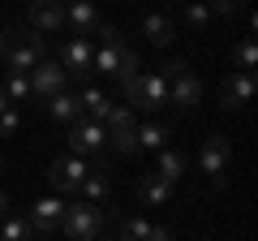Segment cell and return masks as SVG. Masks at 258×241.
Returning <instances> with one entry per match:
<instances>
[{
	"mask_svg": "<svg viewBox=\"0 0 258 241\" xmlns=\"http://www.w3.org/2000/svg\"><path fill=\"white\" fill-rule=\"evenodd\" d=\"M0 56H5V65L9 69H35L39 61L47 56V43L39 30H26V26H9L5 35H0Z\"/></svg>",
	"mask_w": 258,
	"mask_h": 241,
	"instance_id": "6da1fadb",
	"label": "cell"
},
{
	"mask_svg": "<svg viewBox=\"0 0 258 241\" xmlns=\"http://www.w3.org/2000/svg\"><path fill=\"white\" fill-rule=\"evenodd\" d=\"M95 69H99V74H108V78H116L120 86L138 74V56L120 43L116 26H99V52H95Z\"/></svg>",
	"mask_w": 258,
	"mask_h": 241,
	"instance_id": "7a4b0ae2",
	"label": "cell"
},
{
	"mask_svg": "<svg viewBox=\"0 0 258 241\" xmlns=\"http://www.w3.org/2000/svg\"><path fill=\"white\" fill-rule=\"evenodd\" d=\"M120 91L129 95V108L155 112V108H164V103H168V82H164V74H134Z\"/></svg>",
	"mask_w": 258,
	"mask_h": 241,
	"instance_id": "3957f363",
	"label": "cell"
},
{
	"mask_svg": "<svg viewBox=\"0 0 258 241\" xmlns=\"http://www.w3.org/2000/svg\"><path fill=\"white\" fill-rule=\"evenodd\" d=\"M60 224H64V232L74 241H95L103 232V207L99 203H69Z\"/></svg>",
	"mask_w": 258,
	"mask_h": 241,
	"instance_id": "277c9868",
	"label": "cell"
},
{
	"mask_svg": "<svg viewBox=\"0 0 258 241\" xmlns=\"http://www.w3.org/2000/svg\"><path fill=\"white\" fill-rule=\"evenodd\" d=\"M228 164H232V142L224 138V134H211V138L203 142V151H198V168L211 176L215 186H224V176H228Z\"/></svg>",
	"mask_w": 258,
	"mask_h": 241,
	"instance_id": "5b68a950",
	"label": "cell"
},
{
	"mask_svg": "<svg viewBox=\"0 0 258 241\" xmlns=\"http://www.w3.org/2000/svg\"><path fill=\"white\" fill-rule=\"evenodd\" d=\"M164 82H168V99H172L176 108H194V103L203 99V82H198V78H194L181 61L164 69Z\"/></svg>",
	"mask_w": 258,
	"mask_h": 241,
	"instance_id": "8992f818",
	"label": "cell"
},
{
	"mask_svg": "<svg viewBox=\"0 0 258 241\" xmlns=\"http://www.w3.org/2000/svg\"><path fill=\"white\" fill-rule=\"evenodd\" d=\"M108 142L120 151V155H138V125L129 116V108H116L112 103L108 112Z\"/></svg>",
	"mask_w": 258,
	"mask_h": 241,
	"instance_id": "52a82bcc",
	"label": "cell"
},
{
	"mask_svg": "<svg viewBox=\"0 0 258 241\" xmlns=\"http://www.w3.org/2000/svg\"><path fill=\"white\" fill-rule=\"evenodd\" d=\"M86 172H91V168L82 164V155H60L52 168H47V181H52L60 194H78L82 181H86Z\"/></svg>",
	"mask_w": 258,
	"mask_h": 241,
	"instance_id": "ba28073f",
	"label": "cell"
},
{
	"mask_svg": "<svg viewBox=\"0 0 258 241\" xmlns=\"http://www.w3.org/2000/svg\"><path fill=\"white\" fill-rule=\"evenodd\" d=\"M56 65H60L64 74H74V78H86V74L95 69V47L86 43L82 35H74L69 43L60 47V61H56Z\"/></svg>",
	"mask_w": 258,
	"mask_h": 241,
	"instance_id": "9c48e42d",
	"label": "cell"
},
{
	"mask_svg": "<svg viewBox=\"0 0 258 241\" xmlns=\"http://www.w3.org/2000/svg\"><path fill=\"white\" fill-rule=\"evenodd\" d=\"M64 69L56 65V61H39L35 69H30V95H39V99H52V95L64 91Z\"/></svg>",
	"mask_w": 258,
	"mask_h": 241,
	"instance_id": "30bf717a",
	"label": "cell"
},
{
	"mask_svg": "<svg viewBox=\"0 0 258 241\" xmlns=\"http://www.w3.org/2000/svg\"><path fill=\"white\" fill-rule=\"evenodd\" d=\"M249 95H254V74L249 69H232L228 78H224V91H220V99H224V108H245L249 103Z\"/></svg>",
	"mask_w": 258,
	"mask_h": 241,
	"instance_id": "8fae6325",
	"label": "cell"
},
{
	"mask_svg": "<svg viewBox=\"0 0 258 241\" xmlns=\"http://www.w3.org/2000/svg\"><path fill=\"white\" fill-rule=\"evenodd\" d=\"M69 142H74L78 155H99V151L108 147V130H103L99 120H78V125H74V138H69Z\"/></svg>",
	"mask_w": 258,
	"mask_h": 241,
	"instance_id": "7c38bea8",
	"label": "cell"
},
{
	"mask_svg": "<svg viewBox=\"0 0 258 241\" xmlns=\"http://www.w3.org/2000/svg\"><path fill=\"white\" fill-rule=\"evenodd\" d=\"M64 26V5L60 0H35L30 5V30L39 35H52V30Z\"/></svg>",
	"mask_w": 258,
	"mask_h": 241,
	"instance_id": "4fadbf2b",
	"label": "cell"
},
{
	"mask_svg": "<svg viewBox=\"0 0 258 241\" xmlns=\"http://www.w3.org/2000/svg\"><path fill=\"white\" fill-rule=\"evenodd\" d=\"M60 220H64V207H60V198H39L35 207H30V232H52V228H60Z\"/></svg>",
	"mask_w": 258,
	"mask_h": 241,
	"instance_id": "5bb4252c",
	"label": "cell"
},
{
	"mask_svg": "<svg viewBox=\"0 0 258 241\" xmlns=\"http://www.w3.org/2000/svg\"><path fill=\"white\" fill-rule=\"evenodd\" d=\"M64 26L74 30V35H86V30L99 26V13H95L91 0H74V5H64Z\"/></svg>",
	"mask_w": 258,
	"mask_h": 241,
	"instance_id": "9a60e30c",
	"label": "cell"
},
{
	"mask_svg": "<svg viewBox=\"0 0 258 241\" xmlns=\"http://www.w3.org/2000/svg\"><path fill=\"white\" fill-rule=\"evenodd\" d=\"M138 198H142V203H151V207H164L168 198H172V181H164L159 172H147L138 181Z\"/></svg>",
	"mask_w": 258,
	"mask_h": 241,
	"instance_id": "2e32d148",
	"label": "cell"
},
{
	"mask_svg": "<svg viewBox=\"0 0 258 241\" xmlns=\"http://www.w3.org/2000/svg\"><path fill=\"white\" fill-rule=\"evenodd\" d=\"M142 35H147L155 47H168L176 39V26H172V18H164V13H147V18H142Z\"/></svg>",
	"mask_w": 258,
	"mask_h": 241,
	"instance_id": "e0dca14e",
	"label": "cell"
},
{
	"mask_svg": "<svg viewBox=\"0 0 258 241\" xmlns=\"http://www.w3.org/2000/svg\"><path fill=\"white\" fill-rule=\"evenodd\" d=\"M78 108H82L86 120H99V125H103V120H108V112H112V99H108L103 91H95V86H86V91L78 95Z\"/></svg>",
	"mask_w": 258,
	"mask_h": 241,
	"instance_id": "ac0fdd59",
	"label": "cell"
},
{
	"mask_svg": "<svg viewBox=\"0 0 258 241\" xmlns=\"http://www.w3.org/2000/svg\"><path fill=\"white\" fill-rule=\"evenodd\" d=\"M47 112H52L56 120H64V125H78V120H82V108H78V95H52V99H47Z\"/></svg>",
	"mask_w": 258,
	"mask_h": 241,
	"instance_id": "d6986e66",
	"label": "cell"
},
{
	"mask_svg": "<svg viewBox=\"0 0 258 241\" xmlns=\"http://www.w3.org/2000/svg\"><path fill=\"white\" fill-rule=\"evenodd\" d=\"M185 168H189V159H185L181 151H172V147L159 151V168H155V172L164 176V181H172V186H176V181L185 176Z\"/></svg>",
	"mask_w": 258,
	"mask_h": 241,
	"instance_id": "ffe728a7",
	"label": "cell"
},
{
	"mask_svg": "<svg viewBox=\"0 0 258 241\" xmlns=\"http://www.w3.org/2000/svg\"><path fill=\"white\" fill-rule=\"evenodd\" d=\"M155 224L151 220H138V215H134V220H120V232H116V241H155Z\"/></svg>",
	"mask_w": 258,
	"mask_h": 241,
	"instance_id": "44dd1931",
	"label": "cell"
},
{
	"mask_svg": "<svg viewBox=\"0 0 258 241\" xmlns=\"http://www.w3.org/2000/svg\"><path fill=\"white\" fill-rule=\"evenodd\" d=\"M0 241H30V224L22 215H0Z\"/></svg>",
	"mask_w": 258,
	"mask_h": 241,
	"instance_id": "7402d4cb",
	"label": "cell"
},
{
	"mask_svg": "<svg viewBox=\"0 0 258 241\" xmlns=\"http://www.w3.org/2000/svg\"><path fill=\"white\" fill-rule=\"evenodd\" d=\"M168 147V125H142L138 130V151H164Z\"/></svg>",
	"mask_w": 258,
	"mask_h": 241,
	"instance_id": "603a6c76",
	"label": "cell"
},
{
	"mask_svg": "<svg viewBox=\"0 0 258 241\" xmlns=\"http://www.w3.org/2000/svg\"><path fill=\"white\" fill-rule=\"evenodd\" d=\"M82 194L91 198V203H103V198L112 194V181H108V172H86V181H82Z\"/></svg>",
	"mask_w": 258,
	"mask_h": 241,
	"instance_id": "cb8c5ba5",
	"label": "cell"
},
{
	"mask_svg": "<svg viewBox=\"0 0 258 241\" xmlns=\"http://www.w3.org/2000/svg\"><path fill=\"white\" fill-rule=\"evenodd\" d=\"M5 95H9V99H26V95H30V78L22 74V69H9V78H5Z\"/></svg>",
	"mask_w": 258,
	"mask_h": 241,
	"instance_id": "d4e9b609",
	"label": "cell"
},
{
	"mask_svg": "<svg viewBox=\"0 0 258 241\" xmlns=\"http://www.w3.org/2000/svg\"><path fill=\"white\" fill-rule=\"evenodd\" d=\"M237 69H254V39H241V47H237Z\"/></svg>",
	"mask_w": 258,
	"mask_h": 241,
	"instance_id": "484cf974",
	"label": "cell"
},
{
	"mask_svg": "<svg viewBox=\"0 0 258 241\" xmlns=\"http://www.w3.org/2000/svg\"><path fill=\"white\" fill-rule=\"evenodd\" d=\"M185 18H189L194 26H207V22H211V9H207L203 0H198V5H189V9H185Z\"/></svg>",
	"mask_w": 258,
	"mask_h": 241,
	"instance_id": "4316f807",
	"label": "cell"
},
{
	"mask_svg": "<svg viewBox=\"0 0 258 241\" xmlns=\"http://www.w3.org/2000/svg\"><path fill=\"white\" fill-rule=\"evenodd\" d=\"M18 108H5V112H0V134H13V130H18Z\"/></svg>",
	"mask_w": 258,
	"mask_h": 241,
	"instance_id": "83f0119b",
	"label": "cell"
},
{
	"mask_svg": "<svg viewBox=\"0 0 258 241\" xmlns=\"http://www.w3.org/2000/svg\"><path fill=\"white\" fill-rule=\"evenodd\" d=\"M237 5H241V0H211L207 9H211V13H232V9H237Z\"/></svg>",
	"mask_w": 258,
	"mask_h": 241,
	"instance_id": "f1b7e54d",
	"label": "cell"
},
{
	"mask_svg": "<svg viewBox=\"0 0 258 241\" xmlns=\"http://www.w3.org/2000/svg\"><path fill=\"white\" fill-rule=\"evenodd\" d=\"M5 211H9V198H5V190H0V215H5Z\"/></svg>",
	"mask_w": 258,
	"mask_h": 241,
	"instance_id": "f546056e",
	"label": "cell"
},
{
	"mask_svg": "<svg viewBox=\"0 0 258 241\" xmlns=\"http://www.w3.org/2000/svg\"><path fill=\"white\" fill-rule=\"evenodd\" d=\"M5 108H9V95H5V86H0V112H5Z\"/></svg>",
	"mask_w": 258,
	"mask_h": 241,
	"instance_id": "4dcf8cb0",
	"label": "cell"
},
{
	"mask_svg": "<svg viewBox=\"0 0 258 241\" xmlns=\"http://www.w3.org/2000/svg\"><path fill=\"white\" fill-rule=\"evenodd\" d=\"M155 241H172V237H168V232H164V228H159V232H155Z\"/></svg>",
	"mask_w": 258,
	"mask_h": 241,
	"instance_id": "1f68e13d",
	"label": "cell"
},
{
	"mask_svg": "<svg viewBox=\"0 0 258 241\" xmlns=\"http://www.w3.org/2000/svg\"><path fill=\"white\" fill-rule=\"evenodd\" d=\"M95 241H116V237H103V232H99V237H95Z\"/></svg>",
	"mask_w": 258,
	"mask_h": 241,
	"instance_id": "d6a6232c",
	"label": "cell"
},
{
	"mask_svg": "<svg viewBox=\"0 0 258 241\" xmlns=\"http://www.w3.org/2000/svg\"><path fill=\"white\" fill-rule=\"evenodd\" d=\"M60 5H74V0H60Z\"/></svg>",
	"mask_w": 258,
	"mask_h": 241,
	"instance_id": "836d02e7",
	"label": "cell"
},
{
	"mask_svg": "<svg viewBox=\"0 0 258 241\" xmlns=\"http://www.w3.org/2000/svg\"><path fill=\"white\" fill-rule=\"evenodd\" d=\"M0 168H5V159H0Z\"/></svg>",
	"mask_w": 258,
	"mask_h": 241,
	"instance_id": "e575fe53",
	"label": "cell"
}]
</instances>
